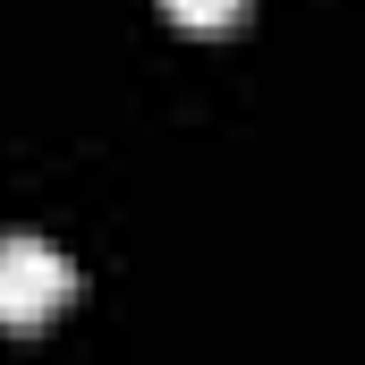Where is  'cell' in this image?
<instances>
[{"instance_id":"6da1fadb","label":"cell","mask_w":365,"mask_h":365,"mask_svg":"<svg viewBox=\"0 0 365 365\" xmlns=\"http://www.w3.org/2000/svg\"><path fill=\"white\" fill-rule=\"evenodd\" d=\"M68 289H77V264H68L51 238H34V230H0V323L26 331V323L60 314Z\"/></svg>"},{"instance_id":"7a4b0ae2","label":"cell","mask_w":365,"mask_h":365,"mask_svg":"<svg viewBox=\"0 0 365 365\" xmlns=\"http://www.w3.org/2000/svg\"><path fill=\"white\" fill-rule=\"evenodd\" d=\"M162 9H170L179 26H230V17H238L247 0H162Z\"/></svg>"}]
</instances>
